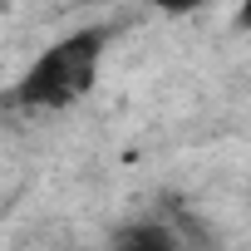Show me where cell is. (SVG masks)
I'll list each match as a JSON object with an SVG mask.
<instances>
[{
	"label": "cell",
	"instance_id": "obj_1",
	"mask_svg": "<svg viewBox=\"0 0 251 251\" xmlns=\"http://www.w3.org/2000/svg\"><path fill=\"white\" fill-rule=\"evenodd\" d=\"M113 25H84L69 30L64 40H54L50 50L35 54V64L0 94L5 108H74L94 79H99V59L108 54Z\"/></svg>",
	"mask_w": 251,
	"mask_h": 251
},
{
	"label": "cell",
	"instance_id": "obj_2",
	"mask_svg": "<svg viewBox=\"0 0 251 251\" xmlns=\"http://www.w3.org/2000/svg\"><path fill=\"white\" fill-rule=\"evenodd\" d=\"M108 251H182L177 231L163 222H133V226H118Z\"/></svg>",
	"mask_w": 251,
	"mask_h": 251
},
{
	"label": "cell",
	"instance_id": "obj_3",
	"mask_svg": "<svg viewBox=\"0 0 251 251\" xmlns=\"http://www.w3.org/2000/svg\"><path fill=\"white\" fill-rule=\"evenodd\" d=\"M236 30H251V5H241V10H236Z\"/></svg>",
	"mask_w": 251,
	"mask_h": 251
}]
</instances>
